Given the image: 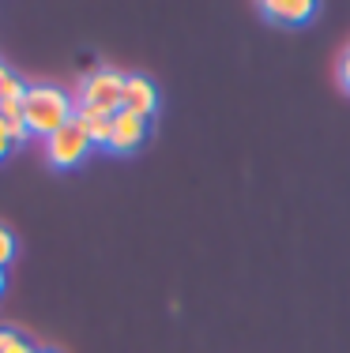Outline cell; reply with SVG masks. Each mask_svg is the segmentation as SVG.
<instances>
[{
	"instance_id": "3957f363",
	"label": "cell",
	"mask_w": 350,
	"mask_h": 353,
	"mask_svg": "<svg viewBox=\"0 0 350 353\" xmlns=\"http://www.w3.org/2000/svg\"><path fill=\"white\" fill-rule=\"evenodd\" d=\"M121 94H124V75L117 68H95L90 75H83L76 105H95L106 113H121Z\"/></svg>"
},
{
	"instance_id": "9c48e42d",
	"label": "cell",
	"mask_w": 350,
	"mask_h": 353,
	"mask_svg": "<svg viewBox=\"0 0 350 353\" xmlns=\"http://www.w3.org/2000/svg\"><path fill=\"white\" fill-rule=\"evenodd\" d=\"M0 353H38V350H35V346H30V342H27V339H23V334H19V331H15V334H12V339H8V342H4V346H0Z\"/></svg>"
},
{
	"instance_id": "7c38bea8",
	"label": "cell",
	"mask_w": 350,
	"mask_h": 353,
	"mask_svg": "<svg viewBox=\"0 0 350 353\" xmlns=\"http://www.w3.org/2000/svg\"><path fill=\"white\" fill-rule=\"evenodd\" d=\"M12 147H15V143H12V136H8V124L0 121V162L8 158V150H12Z\"/></svg>"
},
{
	"instance_id": "ba28073f",
	"label": "cell",
	"mask_w": 350,
	"mask_h": 353,
	"mask_svg": "<svg viewBox=\"0 0 350 353\" xmlns=\"http://www.w3.org/2000/svg\"><path fill=\"white\" fill-rule=\"evenodd\" d=\"M15 259V233L8 225H0V271Z\"/></svg>"
},
{
	"instance_id": "5b68a950",
	"label": "cell",
	"mask_w": 350,
	"mask_h": 353,
	"mask_svg": "<svg viewBox=\"0 0 350 353\" xmlns=\"http://www.w3.org/2000/svg\"><path fill=\"white\" fill-rule=\"evenodd\" d=\"M144 139H147V121L144 117L128 113V109L113 113V128H110V150L113 154H132Z\"/></svg>"
},
{
	"instance_id": "8fae6325",
	"label": "cell",
	"mask_w": 350,
	"mask_h": 353,
	"mask_svg": "<svg viewBox=\"0 0 350 353\" xmlns=\"http://www.w3.org/2000/svg\"><path fill=\"white\" fill-rule=\"evenodd\" d=\"M339 83L350 90V46H347V53H343V61H339Z\"/></svg>"
},
{
	"instance_id": "5bb4252c",
	"label": "cell",
	"mask_w": 350,
	"mask_h": 353,
	"mask_svg": "<svg viewBox=\"0 0 350 353\" xmlns=\"http://www.w3.org/2000/svg\"><path fill=\"white\" fill-rule=\"evenodd\" d=\"M0 290H4V271H0Z\"/></svg>"
},
{
	"instance_id": "30bf717a",
	"label": "cell",
	"mask_w": 350,
	"mask_h": 353,
	"mask_svg": "<svg viewBox=\"0 0 350 353\" xmlns=\"http://www.w3.org/2000/svg\"><path fill=\"white\" fill-rule=\"evenodd\" d=\"M0 121H23V102H0Z\"/></svg>"
},
{
	"instance_id": "7a4b0ae2",
	"label": "cell",
	"mask_w": 350,
	"mask_h": 353,
	"mask_svg": "<svg viewBox=\"0 0 350 353\" xmlns=\"http://www.w3.org/2000/svg\"><path fill=\"white\" fill-rule=\"evenodd\" d=\"M41 147H46V158H49V165H57V170H72V165H79L83 158L90 154V136L83 132V124L72 117L64 128H57L49 139H41Z\"/></svg>"
},
{
	"instance_id": "6da1fadb",
	"label": "cell",
	"mask_w": 350,
	"mask_h": 353,
	"mask_svg": "<svg viewBox=\"0 0 350 353\" xmlns=\"http://www.w3.org/2000/svg\"><path fill=\"white\" fill-rule=\"evenodd\" d=\"M72 117H76V98H72L68 90L53 87V83H35V87H27V94H23V124L30 128V136L49 139L57 128H64Z\"/></svg>"
},
{
	"instance_id": "52a82bcc",
	"label": "cell",
	"mask_w": 350,
	"mask_h": 353,
	"mask_svg": "<svg viewBox=\"0 0 350 353\" xmlns=\"http://www.w3.org/2000/svg\"><path fill=\"white\" fill-rule=\"evenodd\" d=\"M260 12L268 19H279V23H305L316 15V4L313 0H264Z\"/></svg>"
},
{
	"instance_id": "9a60e30c",
	"label": "cell",
	"mask_w": 350,
	"mask_h": 353,
	"mask_svg": "<svg viewBox=\"0 0 350 353\" xmlns=\"http://www.w3.org/2000/svg\"><path fill=\"white\" fill-rule=\"evenodd\" d=\"M38 353H57V350H38Z\"/></svg>"
},
{
	"instance_id": "277c9868",
	"label": "cell",
	"mask_w": 350,
	"mask_h": 353,
	"mask_svg": "<svg viewBox=\"0 0 350 353\" xmlns=\"http://www.w3.org/2000/svg\"><path fill=\"white\" fill-rule=\"evenodd\" d=\"M121 109H128V113L144 117V121H151L155 109H158V87L147 75L132 72L124 75V94H121Z\"/></svg>"
},
{
	"instance_id": "8992f818",
	"label": "cell",
	"mask_w": 350,
	"mask_h": 353,
	"mask_svg": "<svg viewBox=\"0 0 350 353\" xmlns=\"http://www.w3.org/2000/svg\"><path fill=\"white\" fill-rule=\"evenodd\" d=\"M76 121L83 124V132L90 136L95 147H110V128H113V113L95 105H76Z\"/></svg>"
},
{
	"instance_id": "4fadbf2b",
	"label": "cell",
	"mask_w": 350,
	"mask_h": 353,
	"mask_svg": "<svg viewBox=\"0 0 350 353\" xmlns=\"http://www.w3.org/2000/svg\"><path fill=\"white\" fill-rule=\"evenodd\" d=\"M8 75H12V68H8V64H4V61H0V83H4V79H8Z\"/></svg>"
}]
</instances>
